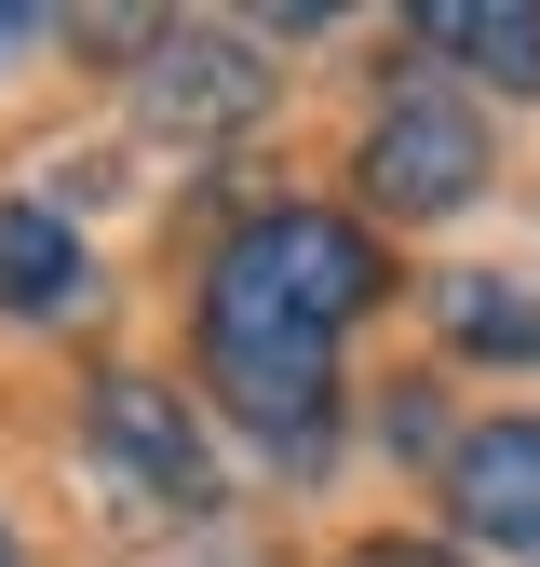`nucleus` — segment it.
<instances>
[{
    "instance_id": "1",
    "label": "nucleus",
    "mask_w": 540,
    "mask_h": 567,
    "mask_svg": "<svg viewBox=\"0 0 540 567\" xmlns=\"http://www.w3.org/2000/svg\"><path fill=\"white\" fill-rule=\"evenodd\" d=\"M378 298V244L352 217H311V203H284V217H257L230 257H217V298H202V324H284V338H338Z\"/></svg>"
},
{
    "instance_id": "2",
    "label": "nucleus",
    "mask_w": 540,
    "mask_h": 567,
    "mask_svg": "<svg viewBox=\"0 0 540 567\" xmlns=\"http://www.w3.org/2000/svg\"><path fill=\"white\" fill-rule=\"evenodd\" d=\"M365 189L392 203V217H459V203L487 189V135H472V109H446V95H392L378 135H365Z\"/></svg>"
},
{
    "instance_id": "3",
    "label": "nucleus",
    "mask_w": 540,
    "mask_h": 567,
    "mask_svg": "<svg viewBox=\"0 0 540 567\" xmlns=\"http://www.w3.org/2000/svg\"><path fill=\"white\" fill-rule=\"evenodd\" d=\"M82 433H95V460H108L122 501H176V514L202 501V433L176 419V392H163V379H95Z\"/></svg>"
},
{
    "instance_id": "4",
    "label": "nucleus",
    "mask_w": 540,
    "mask_h": 567,
    "mask_svg": "<svg viewBox=\"0 0 540 567\" xmlns=\"http://www.w3.org/2000/svg\"><path fill=\"white\" fill-rule=\"evenodd\" d=\"M324 351L338 338H284V324H202V365H217V392L257 419V433H324Z\"/></svg>"
},
{
    "instance_id": "5",
    "label": "nucleus",
    "mask_w": 540,
    "mask_h": 567,
    "mask_svg": "<svg viewBox=\"0 0 540 567\" xmlns=\"http://www.w3.org/2000/svg\"><path fill=\"white\" fill-rule=\"evenodd\" d=\"M135 109H149L163 135H230V122L257 109V54L217 41V28H176L149 68H135Z\"/></svg>"
},
{
    "instance_id": "6",
    "label": "nucleus",
    "mask_w": 540,
    "mask_h": 567,
    "mask_svg": "<svg viewBox=\"0 0 540 567\" xmlns=\"http://www.w3.org/2000/svg\"><path fill=\"white\" fill-rule=\"evenodd\" d=\"M459 527L500 554H540V419H487L459 446Z\"/></svg>"
},
{
    "instance_id": "7",
    "label": "nucleus",
    "mask_w": 540,
    "mask_h": 567,
    "mask_svg": "<svg viewBox=\"0 0 540 567\" xmlns=\"http://www.w3.org/2000/svg\"><path fill=\"white\" fill-rule=\"evenodd\" d=\"M419 41H446L459 68H487V82L540 95V0H433Z\"/></svg>"
},
{
    "instance_id": "8",
    "label": "nucleus",
    "mask_w": 540,
    "mask_h": 567,
    "mask_svg": "<svg viewBox=\"0 0 540 567\" xmlns=\"http://www.w3.org/2000/svg\"><path fill=\"white\" fill-rule=\"evenodd\" d=\"M0 298L14 311H68L82 298V244H68L54 203H0Z\"/></svg>"
},
{
    "instance_id": "9",
    "label": "nucleus",
    "mask_w": 540,
    "mask_h": 567,
    "mask_svg": "<svg viewBox=\"0 0 540 567\" xmlns=\"http://www.w3.org/2000/svg\"><path fill=\"white\" fill-rule=\"evenodd\" d=\"M446 324L472 351H527V365H540V311L513 298V284H446Z\"/></svg>"
},
{
    "instance_id": "10",
    "label": "nucleus",
    "mask_w": 540,
    "mask_h": 567,
    "mask_svg": "<svg viewBox=\"0 0 540 567\" xmlns=\"http://www.w3.org/2000/svg\"><path fill=\"white\" fill-rule=\"evenodd\" d=\"M365 567H433V554H365Z\"/></svg>"
},
{
    "instance_id": "11",
    "label": "nucleus",
    "mask_w": 540,
    "mask_h": 567,
    "mask_svg": "<svg viewBox=\"0 0 540 567\" xmlns=\"http://www.w3.org/2000/svg\"><path fill=\"white\" fill-rule=\"evenodd\" d=\"M0 567H14V527H0Z\"/></svg>"
},
{
    "instance_id": "12",
    "label": "nucleus",
    "mask_w": 540,
    "mask_h": 567,
    "mask_svg": "<svg viewBox=\"0 0 540 567\" xmlns=\"http://www.w3.org/2000/svg\"><path fill=\"white\" fill-rule=\"evenodd\" d=\"M14 28H28V14H0V41H14Z\"/></svg>"
}]
</instances>
